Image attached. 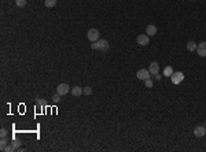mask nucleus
<instances>
[{"label": "nucleus", "instance_id": "1", "mask_svg": "<svg viewBox=\"0 0 206 152\" xmlns=\"http://www.w3.org/2000/svg\"><path fill=\"white\" fill-rule=\"evenodd\" d=\"M91 48L92 50H99V51H107L109 50V43L107 40H103V38H99L98 41H95L94 44H91Z\"/></svg>", "mask_w": 206, "mask_h": 152}, {"label": "nucleus", "instance_id": "2", "mask_svg": "<svg viewBox=\"0 0 206 152\" xmlns=\"http://www.w3.org/2000/svg\"><path fill=\"white\" fill-rule=\"evenodd\" d=\"M99 36H100V33H99V30H98V29H89V30H88V33H87L88 40L92 41V43H95V41L99 40Z\"/></svg>", "mask_w": 206, "mask_h": 152}, {"label": "nucleus", "instance_id": "3", "mask_svg": "<svg viewBox=\"0 0 206 152\" xmlns=\"http://www.w3.org/2000/svg\"><path fill=\"white\" fill-rule=\"evenodd\" d=\"M136 77L142 81L148 80V78H150V71H148V68H140V70L136 73Z\"/></svg>", "mask_w": 206, "mask_h": 152}, {"label": "nucleus", "instance_id": "4", "mask_svg": "<svg viewBox=\"0 0 206 152\" xmlns=\"http://www.w3.org/2000/svg\"><path fill=\"white\" fill-rule=\"evenodd\" d=\"M170 78H172V82H173L175 85H177V84H180L181 81L184 80V74H183L181 71H176V73H173V74H172Z\"/></svg>", "mask_w": 206, "mask_h": 152}, {"label": "nucleus", "instance_id": "5", "mask_svg": "<svg viewBox=\"0 0 206 152\" xmlns=\"http://www.w3.org/2000/svg\"><path fill=\"white\" fill-rule=\"evenodd\" d=\"M69 90H70V87H69L67 84H59V85H58V88H56V93H59L61 96L67 95Z\"/></svg>", "mask_w": 206, "mask_h": 152}, {"label": "nucleus", "instance_id": "6", "mask_svg": "<svg viewBox=\"0 0 206 152\" xmlns=\"http://www.w3.org/2000/svg\"><path fill=\"white\" fill-rule=\"evenodd\" d=\"M136 41H137V44H140V45H147V44L150 43V38H148L147 34H139Z\"/></svg>", "mask_w": 206, "mask_h": 152}, {"label": "nucleus", "instance_id": "7", "mask_svg": "<svg viewBox=\"0 0 206 152\" xmlns=\"http://www.w3.org/2000/svg\"><path fill=\"white\" fill-rule=\"evenodd\" d=\"M197 52H198V55H199V56L205 58V56H206V41L198 44V45H197Z\"/></svg>", "mask_w": 206, "mask_h": 152}, {"label": "nucleus", "instance_id": "8", "mask_svg": "<svg viewBox=\"0 0 206 152\" xmlns=\"http://www.w3.org/2000/svg\"><path fill=\"white\" fill-rule=\"evenodd\" d=\"M148 71H150V74H153V75L158 74V71H159V65L157 62H151L150 66H148Z\"/></svg>", "mask_w": 206, "mask_h": 152}, {"label": "nucleus", "instance_id": "9", "mask_svg": "<svg viewBox=\"0 0 206 152\" xmlns=\"http://www.w3.org/2000/svg\"><path fill=\"white\" fill-rule=\"evenodd\" d=\"M194 134L195 137H203L206 134V127L205 126H197L194 129Z\"/></svg>", "mask_w": 206, "mask_h": 152}, {"label": "nucleus", "instance_id": "10", "mask_svg": "<svg viewBox=\"0 0 206 152\" xmlns=\"http://www.w3.org/2000/svg\"><path fill=\"white\" fill-rule=\"evenodd\" d=\"M146 34L147 36H155L157 34V26L155 25H148L146 28Z\"/></svg>", "mask_w": 206, "mask_h": 152}, {"label": "nucleus", "instance_id": "11", "mask_svg": "<svg viewBox=\"0 0 206 152\" xmlns=\"http://www.w3.org/2000/svg\"><path fill=\"white\" fill-rule=\"evenodd\" d=\"M83 93H84V89L81 87H74L72 88V95L73 96H81Z\"/></svg>", "mask_w": 206, "mask_h": 152}, {"label": "nucleus", "instance_id": "12", "mask_svg": "<svg viewBox=\"0 0 206 152\" xmlns=\"http://www.w3.org/2000/svg\"><path fill=\"white\" fill-rule=\"evenodd\" d=\"M172 74H173V68H172L170 66H166V67L164 68V75H165V77H172Z\"/></svg>", "mask_w": 206, "mask_h": 152}, {"label": "nucleus", "instance_id": "13", "mask_svg": "<svg viewBox=\"0 0 206 152\" xmlns=\"http://www.w3.org/2000/svg\"><path fill=\"white\" fill-rule=\"evenodd\" d=\"M187 50L191 51V52L197 50V44H195V41H188L187 43Z\"/></svg>", "mask_w": 206, "mask_h": 152}, {"label": "nucleus", "instance_id": "14", "mask_svg": "<svg viewBox=\"0 0 206 152\" xmlns=\"http://www.w3.org/2000/svg\"><path fill=\"white\" fill-rule=\"evenodd\" d=\"M44 4H45V7H48V8H52L56 4V0H44Z\"/></svg>", "mask_w": 206, "mask_h": 152}, {"label": "nucleus", "instance_id": "15", "mask_svg": "<svg viewBox=\"0 0 206 152\" xmlns=\"http://www.w3.org/2000/svg\"><path fill=\"white\" fill-rule=\"evenodd\" d=\"M7 144H8V141L6 140V137H2V141H0V149L4 151V148L7 147Z\"/></svg>", "mask_w": 206, "mask_h": 152}, {"label": "nucleus", "instance_id": "16", "mask_svg": "<svg viewBox=\"0 0 206 152\" xmlns=\"http://www.w3.org/2000/svg\"><path fill=\"white\" fill-rule=\"evenodd\" d=\"M15 149L17 148L13 145V144H7V147L4 148V151H6V152H13V151H15Z\"/></svg>", "mask_w": 206, "mask_h": 152}, {"label": "nucleus", "instance_id": "17", "mask_svg": "<svg viewBox=\"0 0 206 152\" xmlns=\"http://www.w3.org/2000/svg\"><path fill=\"white\" fill-rule=\"evenodd\" d=\"M15 4L18 7H25L26 6V0H15Z\"/></svg>", "mask_w": 206, "mask_h": 152}, {"label": "nucleus", "instance_id": "18", "mask_svg": "<svg viewBox=\"0 0 206 152\" xmlns=\"http://www.w3.org/2000/svg\"><path fill=\"white\" fill-rule=\"evenodd\" d=\"M59 100H61V95L59 93H55V95L52 96V102L54 103H59Z\"/></svg>", "mask_w": 206, "mask_h": 152}, {"label": "nucleus", "instance_id": "19", "mask_svg": "<svg viewBox=\"0 0 206 152\" xmlns=\"http://www.w3.org/2000/svg\"><path fill=\"white\" fill-rule=\"evenodd\" d=\"M144 84H146L147 88H153V84H154V82H153V80H151V78H148V80L144 81Z\"/></svg>", "mask_w": 206, "mask_h": 152}, {"label": "nucleus", "instance_id": "20", "mask_svg": "<svg viewBox=\"0 0 206 152\" xmlns=\"http://www.w3.org/2000/svg\"><path fill=\"white\" fill-rule=\"evenodd\" d=\"M84 93H85V95H92V88H91V87H85L84 88Z\"/></svg>", "mask_w": 206, "mask_h": 152}, {"label": "nucleus", "instance_id": "21", "mask_svg": "<svg viewBox=\"0 0 206 152\" xmlns=\"http://www.w3.org/2000/svg\"><path fill=\"white\" fill-rule=\"evenodd\" d=\"M11 144H13V145L17 149H18L19 147H21V141H18V140H14V141H13V143H11Z\"/></svg>", "mask_w": 206, "mask_h": 152}, {"label": "nucleus", "instance_id": "22", "mask_svg": "<svg viewBox=\"0 0 206 152\" xmlns=\"http://www.w3.org/2000/svg\"><path fill=\"white\" fill-rule=\"evenodd\" d=\"M0 136H2V137H6L7 136V130L4 129V127H2V129H0Z\"/></svg>", "mask_w": 206, "mask_h": 152}, {"label": "nucleus", "instance_id": "23", "mask_svg": "<svg viewBox=\"0 0 206 152\" xmlns=\"http://www.w3.org/2000/svg\"><path fill=\"white\" fill-rule=\"evenodd\" d=\"M161 77H162V75H159V74H155V80H161Z\"/></svg>", "mask_w": 206, "mask_h": 152}, {"label": "nucleus", "instance_id": "24", "mask_svg": "<svg viewBox=\"0 0 206 152\" xmlns=\"http://www.w3.org/2000/svg\"><path fill=\"white\" fill-rule=\"evenodd\" d=\"M191 2H195V0H191Z\"/></svg>", "mask_w": 206, "mask_h": 152}]
</instances>
